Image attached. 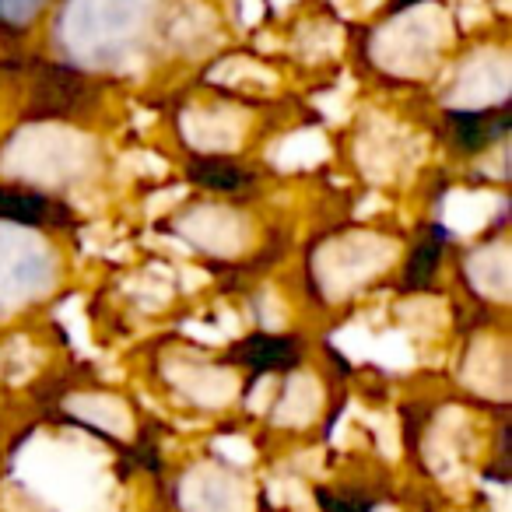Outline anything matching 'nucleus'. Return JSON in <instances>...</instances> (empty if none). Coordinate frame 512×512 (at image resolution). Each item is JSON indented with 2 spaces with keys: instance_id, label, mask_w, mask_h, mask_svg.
<instances>
[{
  "instance_id": "obj_2",
  "label": "nucleus",
  "mask_w": 512,
  "mask_h": 512,
  "mask_svg": "<svg viewBox=\"0 0 512 512\" xmlns=\"http://www.w3.org/2000/svg\"><path fill=\"white\" fill-rule=\"evenodd\" d=\"M249 348L253 351L246 355V362L256 365V369H271L274 362L292 365L295 358H299V344H295L292 337H253Z\"/></svg>"
},
{
  "instance_id": "obj_1",
  "label": "nucleus",
  "mask_w": 512,
  "mask_h": 512,
  "mask_svg": "<svg viewBox=\"0 0 512 512\" xmlns=\"http://www.w3.org/2000/svg\"><path fill=\"white\" fill-rule=\"evenodd\" d=\"M190 179H197L207 190H242L249 183V172L235 162H225V158H204V162L190 165Z\"/></svg>"
}]
</instances>
